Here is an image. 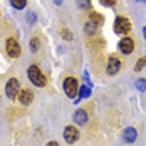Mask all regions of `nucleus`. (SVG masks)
I'll use <instances>...</instances> for the list:
<instances>
[{"instance_id": "nucleus-8", "label": "nucleus", "mask_w": 146, "mask_h": 146, "mask_svg": "<svg viewBox=\"0 0 146 146\" xmlns=\"http://www.w3.org/2000/svg\"><path fill=\"white\" fill-rule=\"evenodd\" d=\"M119 50H121L123 54H131L133 50H134V40H133L131 37L121 39V40H119Z\"/></svg>"}, {"instance_id": "nucleus-24", "label": "nucleus", "mask_w": 146, "mask_h": 146, "mask_svg": "<svg viewBox=\"0 0 146 146\" xmlns=\"http://www.w3.org/2000/svg\"><path fill=\"white\" fill-rule=\"evenodd\" d=\"M54 3H56V5H60V3H62V0H54Z\"/></svg>"}, {"instance_id": "nucleus-23", "label": "nucleus", "mask_w": 146, "mask_h": 146, "mask_svg": "<svg viewBox=\"0 0 146 146\" xmlns=\"http://www.w3.org/2000/svg\"><path fill=\"white\" fill-rule=\"evenodd\" d=\"M34 20H35V15L30 14V15H29V22H34Z\"/></svg>"}, {"instance_id": "nucleus-4", "label": "nucleus", "mask_w": 146, "mask_h": 146, "mask_svg": "<svg viewBox=\"0 0 146 146\" xmlns=\"http://www.w3.org/2000/svg\"><path fill=\"white\" fill-rule=\"evenodd\" d=\"M5 50H7V54H9L10 57H14V59L19 57V56H20V45L17 42V39L9 37L7 42H5Z\"/></svg>"}, {"instance_id": "nucleus-12", "label": "nucleus", "mask_w": 146, "mask_h": 146, "mask_svg": "<svg viewBox=\"0 0 146 146\" xmlns=\"http://www.w3.org/2000/svg\"><path fill=\"white\" fill-rule=\"evenodd\" d=\"M89 22H92L94 25H102V24H104V19H102V15L98 14V12H91V14H89Z\"/></svg>"}, {"instance_id": "nucleus-18", "label": "nucleus", "mask_w": 146, "mask_h": 146, "mask_svg": "<svg viewBox=\"0 0 146 146\" xmlns=\"http://www.w3.org/2000/svg\"><path fill=\"white\" fill-rule=\"evenodd\" d=\"M60 35H62V39H66V40H72V34H71L67 29L60 30Z\"/></svg>"}, {"instance_id": "nucleus-19", "label": "nucleus", "mask_w": 146, "mask_h": 146, "mask_svg": "<svg viewBox=\"0 0 146 146\" xmlns=\"http://www.w3.org/2000/svg\"><path fill=\"white\" fill-rule=\"evenodd\" d=\"M136 88L139 89V91H146V79H138Z\"/></svg>"}, {"instance_id": "nucleus-17", "label": "nucleus", "mask_w": 146, "mask_h": 146, "mask_svg": "<svg viewBox=\"0 0 146 146\" xmlns=\"http://www.w3.org/2000/svg\"><path fill=\"white\" fill-rule=\"evenodd\" d=\"M145 66H146V56H145V57H141L138 62H136V67H134V69H136V71H141Z\"/></svg>"}, {"instance_id": "nucleus-1", "label": "nucleus", "mask_w": 146, "mask_h": 146, "mask_svg": "<svg viewBox=\"0 0 146 146\" xmlns=\"http://www.w3.org/2000/svg\"><path fill=\"white\" fill-rule=\"evenodd\" d=\"M27 76H29L30 82H32L34 86H37V88H44L45 84H47V79H45V76L42 74V71L39 69V66H35V64H32V66L29 67Z\"/></svg>"}, {"instance_id": "nucleus-15", "label": "nucleus", "mask_w": 146, "mask_h": 146, "mask_svg": "<svg viewBox=\"0 0 146 146\" xmlns=\"http://www.w3.org/2000/svg\"><path fill=\"white\" fill-rule=\"evenodd\" d=\"M96 27H98V25H94L92 22L86 24V34H88V35H94V34H96Z\"/></svg>"}, {"instance_id": "nucleus-6", "label": "nucleus", "mask_w": 146, "mask_h": 146, "mask_svg": "<svg viewBox=\"0 0 146 146\" xmlns=\"http://www.w3.org/2000/svg\"><path fill=\"white\" fill-rule=\"evenodd\" d=\"M64 139H66V143H69V145H74L77 139H79V131H77V128L76 126H66L64 128Z\"/></svg>"}, {"instance_id": "nucleus-14", "label": "nucleus", "mask_w": 146, "mask_h": 146, "mask_svg": "<svg viewBox=\"0 0 146 146\" xmlns=\"http://www.w3.org/2000/svg\"><path fill=\"white\" fill-rule=\"evenodd\" d=\"M39 45H40L39 37H34V39L30 40V50H32V52H37V50H39Z\"/></svg>"}, {"instance_id": "nucleus-21", "label": "nucleus", "mask_w": 146, "mask_h": 146, "mask_svg": "<svg viewBox=\"0 0 146 146\" xmlns=\"http://www.w3.org/2000/svg\"><path fill=\"white\" fill-rule=\"evenodd\" d=\"M102 5H106V7H113L114 3H116V0H101Z\"/></svg>"}, {"instance_id": "nucleus-10", "label": "nucleus", "mask_w": 146, "mask_h": 146, "mask_svg": "<svg viewBox=\"0 0 146 146\" xmlns=\"http://www.w3.org/2000/svg\"><path fill=\"white\" fill-rule=\"evenodd\" d=\"M136 138H138V131H136L134 128H126V129L123 131V139H124L126 143H134Z\"/></svg>"}, {"instance_id": "nucleus-7", "label": "nucleus", "mask_w": 146, "mask_h": 146, "mask_svg": "<svg viewBox=\"0 0 146 146\" xmlns=\"http://www.w3.org/2000/svg\"><path fill=\"white\" fill-rule=\"evenodd\" d=\"M119 69H121V60L114 56H111V57L108 59V66H106V71L108 74H111V76H114V74L119 72Z\"/></svg>"}, {"instance_id": "nucleus-11", "label": "nucleus", "mask_w": 146, "mask_h": 146, "mask_svg": "<svg viewBox=\"0 0 146 146\" xmlns=\"http://www.w3.org/2000/svg\"><path fill=\"white\" fill-rule=\"evenodd\" d=\"M72 119H74V123H77V124H86L88 123V113L84 109H77L74 113Z\"/></svg>"}, {"instance_id": "nucleus-9", "label": "nucleus", "mask_w": 146, "mask_h": 146, "mask_svg": "<svg viewBox=\"0 0 146 146\" xmlns=\"http://www.w3.org/2000/svg\"><path fill=\"white\" fill-rule=\"evenodd\" d=\"M17 99L20 101L22 106H29V104H32V101H34V94H32V91H29V89H20Z\"/></svg>"}, {"instance_id": "nucleus-16", "label": "nucleus", "mask_w": 146, "mask_h": 146, "mask_svg": "<svg viewBox=\"0 0 146 146\" xmlns=\"http://www.w3.org/2000/svg\"><path fill=\"white\" fill-rule=\"evenodd\" d=\"M79 98H89V94H91V91H89V88L88 86H81L79 88Z\"/></svg>"}, {"instance_id": "nucleus-22", "label": "nucleus", "mask_w": 146, "mask_h": 146, "mask_svg": "<svg viewBox=\"0 0 146 146\" xmlns=\"http://www.w3.org/2000/svg\"><path fill=\"white\" fill-rule=\"evenodd\" d=\"M47 146H59V143H57V141H49Z\"/></svg>"}, {"instance_id": "nucleus-13", "label": "nucleus", "mask_w": 146, "mask_h": 146, "mask_svg": "<svg viewBox=\"0 0 146 146\" xmlns=\"http://www.w3.org/2000/svg\"><path fill=\"white\" fill-rule=\"evenodd\" d=\"M10 3H12V7H14V9H17V10H22V9H25L27 0H10Z\"/></svg>"}, {"instance_id": "nucleus-5", "label": "nucleus", "mask_w": 146, "mask_h": 146, "mask_svg": "<svg viewBox=\"0 0 146 146\" xmlns=\"http://www.w3.org/2000/svg\"><path fill=\"white\" fill-rule=\"evenodd\" d=\"M129 30H131L129 20L124 19V17H116V20H114V32L116 34H128Z\"/></svg>"}, {"instance_id": "nucleus-2", "label": "nucleus", "mask_w": 146, "mask_h": 146, "mask_svg": "<svg viewBox=\"0 0 146 146\" xmlns=\"http://www.w3.org/2000/svg\"><path fill=\"white\" fill-rule=\"evenodd\" d=\"M19 92H20V84H19V81L12 77V79H9V82H7V86H5V94H7V98L9 99H17L19 98Z\"/></svg>"}, {"instance_id": "nucleus-20", "label": "nucleus", "mask_w": 146, "mask_h": 146, "mask_svg": "<svg viewBox=\"0 0 146 146\" xmlns=\"http://www.w3.org/2000/svg\"><path fill=\"white\" fill-rule=\"evenodd\" d=\"M77 5H79L81 9H89V7H91V2H89V0H77Z\"/></svg>"}, {"instance_id": "nucleus-26", "label": "nucleus", "mask_w": 146, "mask_h": 146, "mask_svg": "<svg viewBox=\"0 0 146 146\" xmlns=\"http://www.w3.org/2000/svg\"><path fill=\"white\" fill-rule=\"evenodd\" d=\"M139 2H143V3H146V0H139Z\"/></svg>"}, {"instance_id": "nucleus-3", "label": "nucleus", "mask_w": 146, "mask_h": 146, "mask_svg": "<svg viewBox=\"0 0 146 146\" xmlns=\"http://www.w3.org/2000/svg\"><path fill=\"white\" fill-rule=\"evenodd\" d=\"M64 91H66L67 98H71V99H76V94H77V91H79L77 79H74V77H67V79L64 81Z\"/></svg>"}, {"instance_id": "nucleus-25", "label": "nucleus", "mask_w": 146, "mask_h": 146, "mask_svg": "<svg viewBox=\"0 0 146 146\" xmlns=\"http://www.w3.org/2000/svg\"><path fill=\"white\" fill-rule=\"evenodd\" d=\"M143 35H145V37H146V27H145V29H143Z\"/></svg>"}]
</instances>
